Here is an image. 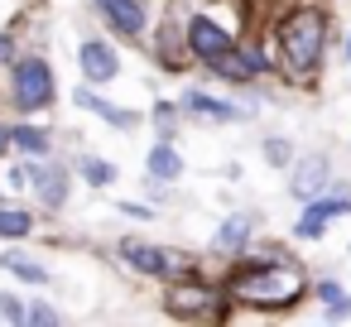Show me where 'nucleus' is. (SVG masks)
Returning <instances> with one entry per match:
<instances>
[{
    "mask_svg": "<svg viewBox=\"0 0 351 327\" xmlns=\"http://www.w3.org/2000/svg\"><path fill=\"white\" fill-rule=\"evenodd\" d=\"M178 173H183L178 149H173L169 140H164V145H154V149H149V178H154V183H173Z\"/></svg>",
    "mask_w": 351,
    "mask_h": 327,
    "instance_id": "nucleus-14",
    "label": "nucleus"
},
{
    "mask_svg": "<svg viewBox=\"0 0 351 327\" xmlns=\"http://www.w3.org/2000/svg\"><path fill=\"white\" fill-rule=\"evenodd\" d=\"M5 145H10V130H5V125H0V154H5Z\"/></svg>",
    "mask_w": 351,
    "mask_h": 327,
    "instance_id": "nucleus-26",
    "label": "nucleus"
},
{
    "mask_svg": "<svg viewBox=\"0 0 351 327\" xmlns=\"http://www.w3.org/2000/svg\"><path fill=\"white\" fill-rule=\"evenodd\" d=\"M322 298H327V308H332L337 317H346V313H351V298L341 293V284H322Z\"/></svg>",
    "mask_w": 351,
    "mask_h": 327,
    "instance_id": "nucleus-21",
    "label": "nucleus"
},
{
    "mask_svg": "<svg viewBox=\"0 0 351 327\" xmlns=\"http://www.w3.org/2000/svg\"><path fill=\"white\" fill-rule=\"evenodd\" d=\"M183 106H188L193 116H207V121H241V111H236L231 101L207 97V92H188V97H183Z\"/></svg>",
    "mask_w": 351,
    "mask_h": 327,
    "instance_id": "nucleus-12",
    "label": "nucleus"
},
{
    "mask_svg": "<svg viewBox=\"0 0 351 327\" xmlns=\"http://www.w3.org/2000/svg\"><path fill=\"white\" fill-rule=\"evenodd\" d=\"M29 212H20V207H0V236H29Z\"/></svg>",
    "mask_w": 351,
    "mask_h": 327,
    "instance_id": "nucleus-19",
    "label": "nucleus"
},
{
    "mask_svg": "<svg viewBox=\"0 0 351 327\" xmlns=\"http://www.w3.org/2000/svg\"><path fill=\"white\" fill-rule=\"evenodd\" d=\"M82 173H87V183H97V188L116 183V169H111L106 159H82Z\"/></svg>",
    "mask_w": 351,
    "mask_h": 327,
    "instance_id": "nucleus-20",
    "label": "nucleus"
},
{
    "mask_svg": "<svg viewBox=\"0 0 351 327\" xmlns=\"http://www.w3.org/2000/svg\"><path fill=\"white\" fill-rule=\"evenodd\" d=\"M116 53H111V44H101V39H87L82 44V73H87V82H111L116 77Z\"/></svg>",
    "mask_w": 351,
    "mask_h": 327,
    "instance_id": "nucleus-7",
    "label": "nucleus"
},
{
    "mask_svg": "<svg viewBox=\"0 0 351 327\" xmlns=\"http://www.w3.org/2000/svg\"><path fill=\"white\" fill-rule=\"evenodd\" d=\"M77 106H87V111H92V116H101V121H111L116 130H130V125H135V116H130V111L111 106V101H106V97H97L92 87H77Z\"/></svg>",
    "mask_w": 351,
    "mask_h": 327,
    "instance_id": "nucleus-10",
    "label": "nucleus"
},
{
    "mask_svg": "<svg viewBox=\"0 0 351 327\" xmlns=\"http://www.w3.org/2000/svg\"><path fill=\"white\" fill-rule=\"evenodd\" d=\"M265 159H269V164H284V159H289V145H284V140H265Z\"/></svg>",
    "mask_w": 351,
    "mask_h": 327,
    "instance_id": "nucleus-24",
    "label": "nucleus"
},
{
    "mask_svg": "<svg viewBox=\"0 0 351 327\" xmlns=\"http://www.w3.org/2000/svg\"><path fill=\"white\" fill-rule=\"evenodd\" d=\"M0 313H5L10 322H25V303H20V298H10V293H0Z\"/></svg>",
    "mask_w": 351,
    "mask_h": 327,
    "instance_id": "nucleus-23",
    "label": "nucleus"
},
{
    "mask_svg": "<svg viewBox=\"0 0 351 327\" xmlns=\"http://www.w3.org/2000/svg\"><path fill=\"white\" fill-rule=\"evenodd\" d=\"M10 145L25 149V154H44V149H49V135L34 130V125H20V130H10Z\"/></svg>",
    "mask_w": 351,
    "mask_h": 327,
    "instance_id": "nucleus-17",
    "label": "nucleus"
},
{
    "mask_svg": "<svg viewBox=\"0 0 351 327\" xmlns=\"http://www.w3.org/2000/svg\"><path fill=\"white\" fill-rule=\"evenodd\" d=\"M121 260L140 274H159V279L178 274V255L164 245H149V241H121Z\"/></svg>",
    "mask_w": 351,
    "mask_h": 327,
    "instance_id": "nucleus-4",
    "label": "nucleus"
},
{
    "mask_svg": "<svg viewBox=\"0 0 351 327\" xmlns=\"http://www.w3.org/2000/svg\"><path fill=\"white\" fill-rule=\"evenodd\" d=\"M15 101L25 111H39V106L53 101V73H49V63H39V58L15 63Z\"/></svg>",
    "mask_w": 351,
    "mask_h": 327,
    "instance_id": "nucleus-3",
    "label": "nucleus"
},
{
    "mask_svg": "<svg viewBox=\"0 0 351 327\" xmlns=\"http://www.w3.org/2000/svg\"><path fill=\"white\" fill-rule=\"evenodd\" d=\"M207 298H212V293H207L202 284H178V289L169 293V308H173V313H202Z\"/></svg>",
    "mask_w": 351,
    "mask_h": 327,
    "instance_id": "nucleus-15",
    "label": "nucleus"
},
{
    "mask_svg": "<svg viewBox=\"0 0 351 327\" xmlns=\"http://www.w3.org/2000/svg\"><path fill=\"white\" fill-rule=\"evenodd\" d=\"M231 293H236V303L289 308L293 298H303V269H298V265H255V269L236 274Z\"/></svg>",
    "mask_w": 351,
    "mask_h": 327,
    "instance_id": "nucleus-1",
    "label": "nucleus"
},
{
    "mask_svg": "<svg viewBox=\"0 0 351 327\" xmlns=\"http://www.w3.org/2000/svg\"><path fill=\"white\" fill-rule=\"evenodd\" d=\"M322 39H327V29H322V15H317V10H298V15H289L284 29H279L284 63H289L293 73H313L317 58H322Z\"/></svg>",
    "mask_w": 351,
    "mask_h": 327,
    "instance_id": "nucleus-2",
    "label": "nucleus"
},
{
    "mask_svg": "<svg viewBox=\"0 0 351 327\" xmlns=\"http://www.w3.org/2000/svg\"><path fill=\"white\" fill-rule=\"evenodd\" d=\"M346 58H351V44H346Z\"/></svg>",
    "mask_w": 351,
    "mask_h": 327,
    "instance_id": "nucleus-27",
    "label": "nucleus"
},
{
    "mask_svg": "<svg viewBox=\"0 0 351 327\" xmlns=\"http://www.w3.org/2000/svg\"><path fill=\"white\" fill-rule=\"evenodd\" d=\"M154 121H159V130H169V125H173V106H169V101L154 106Z\"/></svg>",
    "mask_w": 351,
    "mask_h": 327,
    "instance_id": "nucleus-25",
    "label": "nucleus"
},
{
    "mask_svg": "<svg viewBox=\"0 0 351 327\" xmlns=\"http://www.w3.org/2000/svg\"><path fill=\"white\" fill-rule=\"evenodd\" d=\"M97 5H101V15H106V25L111 29H121L125 39H135L140 29H145V0H97Z\"/></svg>",
    "mask_w": 351,
    "mask_h": 327,
    "instance_id": "nucleus-6",
    "label": "nucleus"
},
{
    "mask_svg": "<svg viewBox=\"0 0 351 327\" xmlns=\"http://www.w3.org/2000/svg\"><path fill=\"white\" fill-rule=\"evenodd\" d=\"M212 73H221V77H231V82H245V77H255V73H260V58H255V53L231 49V53H221V58L212 63Z\"/></svg>",
    "mask_w": 351,
    "mask_h": 327,
    "instance_id": "nucleus-13",
    "label": "nucleus"
},
{
    "mask_svg": "<svg viewBox=\"0 0 351 327\" xmlns=\"http://www.w3.org/2000/svg\"><path fill=\"white\" fill-rule=\"evenodd\" d=\"M346 212H351V202H341V197H337V202H313V207L303 212V221H298V236L313 241V236H322V226H327L332 217H346Z\"/></svg>",
    "mask_w": 351,
    "mask_h": 327,
    "instance_id": "nucleus-9",
    "label": "nucleus"
},
{
    "mask_svg": "<svg viewBox=\"0 0 351 327\" xmlns=\"http://www.w3.org/2000/svg\"><path fill=\"white\" fill-rule=\"evenodd\" d=\"M25 178H34V188L49 207H63V197H68V173L63 169H25Z\"/></svg>",
    "mask_w": 351,
    "mask_h": 327,
    "instance_id": "nucleus-11",
    "label": "nucleus"
},
{
    "mask_svg": "<svg viewBox=\"0 0 351 327\" xmlns=\"http://www.w3.org/2000/svg\"><path fill=\"white\" fill-rule=\"evenodd\" d=\"M322 188H327V159L322 154H308L293 169V197H317Z\"/></svg>",
    "mask_w": 351,
    "mask_h": 327,
    "instance_id": "nucleus-8",
    "label": "nucleus"
},
{
    "mask_svg": "<svg viewBox=\"0 0 351 327\" xmlns=\"http://www.w3.org/2000/svg\"><path fill=\"white\" fill-rule=\"evenodd\" d=\"M25 322H44V327H49V322H58V313H53L49 303H34V308H25Z\"/></svg>",
    "mask_w": 351,
    "mask_h": 327,
    "instance_id": "nucleus-22",
    "label": "nucleus"
},
{
    "mask_svg": "<svg viewBox=\"0 0 351 327\" xmlns=\"http://www.w3.org/2000/svg\"><path fill=\"white\" fill-rule=\"evenodd\" d=\"M217 241H221L226 250H236V245H245V241H250V217H226V226L217 231Z\"/></svg>",
    "mask_w": 351,
    "mask_h": 327,
    "instance_id": "nucleus-18",
    "label": "nucleus"
},
{
    "mask_svg": "<svg viewBox=\"0 0 351 327\" xmlns=\"http://www.w3.org/2000/svg\"><path fill=\"white\" fill-rule=\"evenodd\" d=\"M188 49H193V53H197V58L212 68V63H217L221 53H231L236 44L226 39V29H221V25H212L207 15H197V20L188 25Z\"/></svg>",
    "mask_w": 351,
    "mask_h": 327,
    "instance_id": "nucleus-5",
    "label": "nucleus"
},
{
    "mask_svg": "<svg viewBox=\"0 0 351 327\" xmlns=\"http://www.w3.org/2000/svg\"><path fill=\"white\" fill-rule=\"evenodd\" d=\"M0 265H5L10 274H20V279H29V284H44V279H49V269H44V265H34V260H29V255H20V250L0 255Z\"/></svg>",
    "mask_w": 351,
    "mask_h": 327,
    "instance_id": "nucleus-16",
    "label": "nucleus"
}]
</instances>
